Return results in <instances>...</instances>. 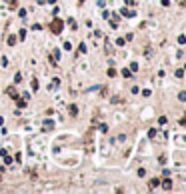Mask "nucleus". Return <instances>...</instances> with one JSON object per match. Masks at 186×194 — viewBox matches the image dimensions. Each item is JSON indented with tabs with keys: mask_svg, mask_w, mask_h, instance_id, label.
<instances>
[{
	"mask_svg": "<svg viewBox=\"0 0 186 194\" xmlns=\"http://www.w3.org/2000/svg\"><path fill=\"white\" fill-rule=\"evenodd\" d=\"M62 26H64V24H62V20H60V18H54V20H52V24H50V30H52L54 34H60V32H62Z\"/></svg>",
	"mask_w": 186,
	"mask_h": 194,
	"instance_id": "f257e3e1",
	"label": "nucleus"
},
{
	"mask_svg": "<svg viewBox=\"0 0 186 194\" xmlns=\"http://www.w3.org/2000/svg\"><path fill=\"white\" fill-rule=\"evenodd\" d=\"M162 188H164V190H170V188H172V182H170V180H168V178H164V180H162Z\"/></svg>",
	"mask_w": 186,
	"mask_h": 194,
	"instance_id": "f03ea898",
	"label": "nucleus"
},
{
	"mask_svg": "<svg viewBox=\"0 0 186 194\" xmlns=\"http://www.w3.org/2000/svg\"><path fill=\"white\" fill-rule=\"evenodd\" d=\"M6 92L10 94L12 98H16V96H18V92H16V88H14V86H10V88H8V90H6Z\"/></svg>",
	"mask_w": 186,
	"mask_h": 194,
	"instance_id": "7ed1b4c3",
	"label": "nucleus"
},
{
	"mask_svg": "<svg viewBox=\"0 0 186 194\" xmlns=\"http://www.w3.org/2000/svg\"><path fill=\"white\" fill-rule=\"evenodd\" d=\"M156 186H160V180L158 178H152L150 180V188H156Z\"/></svg>",
	"mask_w": 186,
	"mask_h": 194,
	"instance_id": "20e7f679",
	"label": "nucleus"
},
{
	"mask_svg": "<svg viewBox=\"0 0 186 194\" xmlns=\"http://www.w3.org/2000/svg\"><path fill=\"white\" fill-rule=\"evenodd\" d=\"M8 44H10V46L16 44V36H8Z\"/></svg>",
	"mask_w": 186,
	"mask_h": 194,
	"instance_id": "39448f33",
	"label": "nucleus"
},
{
	"mask_svg": "<svg viewBox=\"0 0 186 194\" xmlns=\"http://www.w3.org/2000/svg\"><path fill=\"white\" fill-rule=\"evenodd\" d=\"M56 86H58V78H54L52 82H50V90H52V88H56Z\"/></svg>",
	"mask_w": 186,
	"mask_h": 194,
	"instance_id": "423d86ee",
	"label": "nucleus"
},
{
	"mask_svg": "<svg viewBox=\"0 0 186 194\" xmlns=\"http://www.w3.org/2000/svg\"><path fill=\"white\" fill-rule=\"evenodd\" d=\"M122 14L124 16H134V12H130V10H122Z\"/></svg>",
	"mask_w": 186,
	"mask_h": 194,
	"instance_id": "0eeeda50",
	"label": "nucleus"
},
{
	"mask_svg": "<svg viewBox=\"0 0 186 194\" xmlns=\"http://www.w3.org/2000/svg\"><path fill=\"white\" fill-rule=\"evenodd\" d=\"M108 76H116V70H114V68H108Z\"/></svg>",
	"mask_w": 186,
	"mask_h": 194,
	"instance_id": "6e6552de",
	"label": "nucleus"
},
{
	"mask_svg": "<svg viewBox=\"0 0 186 194\" xmlns=\"http://www.w3.org/2000/svg\"><path fill=\"white\" fill-rule=\"evenodd\" d=\"M178 98H180V100H186V92H180V94H178Z\"/></svg>",
	"mask_w": 186,
	"mask_h": 194,
	"instance_id": "1a4fd4ad",
	"label": "nucleus"
},
{
	"mask_svg": "<svg viewBox=\"0 0 186 194\" xmlns=\"http://www.w3.org/2000/svg\"><path fill=\"white\" fill-rule=\"evenodd\" d=\"M162 4H164V6H168V4H170V0H162Z\"/></svg>",
	"mask_w": 186,
	"mask_h": 194,
	"instance_id": "9d476101",
	"label": "nucleus"
},
{
	"mask_svg": "<svg viewBox=\"0 0 186 194\" xmlns=\"http://www.w3.org/2000/svg\"><path fill=\"white\" fill-rule=\"evenodd\" d=\"M78 2H82V0H78Z\"/></svg>",
	"mask_w": 186,
	"mask_h": 194,
	"instance_id": "9b49d317",
	"label": "nucleus"
}]
</instances>
